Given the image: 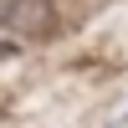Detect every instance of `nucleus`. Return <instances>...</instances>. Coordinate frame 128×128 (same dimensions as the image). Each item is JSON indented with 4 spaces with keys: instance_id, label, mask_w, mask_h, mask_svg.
Listing matches in <instances>:
<instances>
[{
    "instance_id": "obj_1",
    "label": "nucleus",
    "mask_w": 128,
    "mask_h": 128,
    "mask_svg": "<svg viewBox=\"0 0 128 128\" xmlns=\"http://www.w3.org/2000/svg\"><path fill=\"white\" fill-rule=\"evenodd\" d=\"M5 56H10V46H5V41H0V62H5Z\"/></svg>"
}]
</instances>
